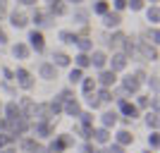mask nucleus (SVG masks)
Segmentation results:
<instances>
[{
	"label": "nucleus",
	"instance_id": "nucleus-1",
	"mask_svg": "<svg viewBox=\"0 0 160 153\" xmlns=\"http://www.w3.org/2000/svg\"><path fill=\"white\" fill-rule=\"evenodd\" d=\"M29 129H31V125H29V120H24V117L7 122V134H10L12 139H17V136H24Z\"/></svg>",
	"mask_w": 160,
	"mask_h": 153
},
{
	"label": "nucleus",
	"instance_id": "nucleus-2",
	"mask_svg": "<svg viewBox=\"0 0 160 153\" xmlns=\"http://www.w3.org/2000/svg\"><path fill=\"white\" fill-rule=\"evenodd\" d=\"M27 41H29V48H31L33 53H43V50H46V38H43L41 29H31Z\"/></svg>",
	"mask_w": 160,
	"mask_h": 153
},
{
	"label": "nucleus",
	"instance_id": "nucleus-3",
	"mask_svg": "<svg viewBox=\"0 0 160 153\" xmlns=\"http://www.w3.org/2000/svg\"><path fill=\"white\" fill-rule=\"evenodd\" d=\"M136 53L143 58V60H158V48L151 46L148 41H136Z\"/></svg>",
	"mask_w": 160,
	"mask_h": 153
},
{
	"label": "nucleus",
	"instance_id": "nucleus-4",
	"mask_svg": "<svg viewBox=\"0 0 160 153\" xmlns=\"http://www.w3.org/2000/svg\"><path fill=\"white\" fill-rule=\"evenodd\" d=\"M14 81H17L24 91H31V89H33V77L24 69V67H19V69L14 72Z\"/></svg>",
	"mask_w": 160,
	"mask_h": 153
},
{
	"label": "nucleus",
	"instance_id": "nucleus-5",
	"mask_svg": "<svg viewBox=\"0 0 160 153\" xmlns=\"http://www.w3.org/2000/svg\"><path fill=\"white\" fill-rule=\"evenodd\" d=\"M31 129H33V139H36V141H38V139H48V136L53 134L50 122H33Z\"/></svg>",
	"mask_w": 160,
	"mask_h": 153
},
{
	"label": "nucleus",
	"instance_id": "nucleus-6",
	"mask_svg": "<svg viewBox=\"0 0 160 153\" xmlns=\"http://www.w3.org/2000/svg\"><path fill=\"white\" fill-rule=\"evenodd\" d=\"M120 113L124 115V120H134V117H139V108L134 105V103H129V100H124V98H120Z\"/></svg>",
	"mask_w": 160,
	"mask_h": 153
},
{
	"label": "nucleus",
	"instance_id": "nucleus-7",
	"mask_svg": "<svg viewBox=\"0 0 160 153\" xmlns=\"http://www.w3.org/2000/svg\"><path fill=\"white\" fill-rule=\"evenodd\" d=\"M115 81H117V74H115V72H110V69H100L96 84H100V89H110Z\"/></svg>",
	"mask_w": 160,
	"mask_h": 153
},
{
	"label": "nucleus",
	"instance_id": "nucleus-8",
	"mask_svg": "<svg viewBox=\"0 0 160 153\" xmlns=\"http://www.w3.org/2000/svg\"><path fill=\"white\" fill-rule=\"evenodd\" d=\"M38 74H41V79L53 81V79H58V67H55L53 62H41L38 65Z\"/></svg>",
	"mask_w": 160,
	"mask_h": 153
},
{
	"label": "nucleus",
	"instance_id": "nucleus-9",
	"mask_svg": "<svg viewBox=\"0 0 160 153\" xmlns=\"http://www.w3.org/2000/svg\"><path fill=\"white\" fill-rule=\"evenodd\" d=\"M31 22L36 24V29H41V27H53V22H55V19H53L48 12H41V10H36V12L31 14Z\"/></svg>",
	"mask_w": 160,
	"mask_h": 153
},
{
	"label": "nucleus",
	"instance_id": "nucleus-10",
	"mask_svg": "<svg viewBox=\"0 0 160 153\" xmlns=\"http://www.w3.org/2000/svg\"><path fill=\"white\" fill-rule=\"evenodd\" d=\"M69 144H72L69 136H55V139L50 141V146H48V153H62Z\"/></svg>",
	"mask_w": 160,
	"mask_h": 153
},
{
	"label": "nucleus",
	"instance_id": "nucleus-11",
	"mask_svg": "<svg viewBox=\"0 0 160 153\" xmlns=\"http://www.w3.org/2000/svg\"><path fill=\"white\" fill-rule=\"evenodd\" d=\"M127 60H129L127 55H122V53H115L112 58L108 60V62H110V72H115V74H117V72H122V69L127 67Z\"/></svg>",
	"mask_w": 160,
	"mask_h": 153
},
{
	"label": "nucleus",
	"instance_id": "nucleus-12",
	"mask_svg": "<svg viewBox=\"0 0 160 153\" xmlns=\"http://www.w3.org/2000/svg\"><path fill=\"white\" fill-rule=\"evenodd\" d=\"M141 84L136 81V77L134 74H127V77H122V91L124 93H139Z\"/></svg>",
	"mask_w": 160,
	"mask_h": 153
},
{
	"label": "nucleus",
	"instance_id": "nucleus-13",
	"mask_svg": "<svg viewBox=\"0 0 160 153\" xmlns=\"http://www.w3.org/2000/svg\"><path fill=\"white\" fill-rule=\"evenodd\" d=\"M2 113H5V120L12 122V120H19L22 113H19V105H17V100H10L7 105H2Z\"/></svg>",
	"mask_w": 160,
	"mask_h": 153
},
{
	"label": "nucleus",
	"instance_id": "nucleus-14",
	"mask_svg": "<svg viewBox=\"0 0 160 153\" xmlns=\"http://www.w3.org/2000/svg\"><path fill=\"white\" fill-rule=\"evenodd\" d=\"M103 24H105L108 29H117L122 24V17H120V12H112V10H108L105 14H103Z\"/></svg>",
	"mask_w": 160,
	"mask_h": 153
},
{
	"label": "nucleus",
	"instance_id": "nucleus-15",
	"mask_svg": "<svg viewBox=\"0 0 160 153\" xmlns=\"http://www.w3.org/2000/svg\"><path fill=\"white\" fill-rule=\"evenodd\" d=\"M88 60H91V65H93L96 69H105L108 55L103 53V50H91V55H88Z\"/></svg>",
	"mask_w": 160,
	"mask_h": 153
},
{
	"label": "nucleus",
	"instance_id": "nucleus-16",
	"mask_svg": "<svg viewBox=\"0 0 160 153\" xmlns=\"http://www.w3.org/2000/svg\"><path fill=\"white\" fill-rule=\"evenodd\" d=\"M27 14L24 12H19V10H12V12H10V24H12L14 29H24L27 27Z\"/></svg>",
	"mask_w": 160,
	"mask_h": 153
},
{
	"label": "nucleus",
	"instance_id": "nucleus-17",
	"mask_svg": "<svg viewBox=\"0 0 160 153\" xmlns=\"http://www.w3.org/2000/svg\"><path fill=\"white\" fill-rule=\"evenodd\" d=\"M62 113H67L69 117H79L81 115V105H79V100H67L65 105H62Z\"/></svg>",
	"mask_w": 160,
	"mask_h": 153
},
{
	"label": "nucleus",
	"instance_id": "nucleus-18",
	"mask_svg": "<svg viewBox=\"0 0 160 153\" xmlns=\"http://www.w3.org/2000/svg\"><path fill=\"white\" fill-rule=\"evenodd\" d=\"M117 120H120V115L115 113V110H108V113H103V115H100V125L105 127V129L115 127V125H117Z\"/></svg>",
	"mask_w": 160,
	"mask_h": 153
},
{
	"label": "nucleus",
	"instance_id": "nucleus-19",
	"mask_svg": "<svg viewBox=\"0 0 160 153\" xmlns=\"http://www.w3.org/2000/svg\"><path fill=\"white\" fill-rule=\"evenodd\" d=\"M12 55L17 58V60H27L29 58V46L27 43H14L12 46Z\"/></svg>",
	"mask_w": 160,
	"mask_h": 153
},
{
	"label": "nucleus",
	"instance_id": "nucleus-20",
	"mask_svg": "<svg viewBox=\"0 0 160 153\" xmlns=\"http://www.w3.org/2000/svg\"><path fill=\"white\" fill-rule=\"evenodd\" d=\"M33 117H38V122H50V110H48V105H43V103H36V115Z\"/></svg>",
	"mask_w": 160,
	"mask_h": 153
},
{
	"label": "nucleus",
	"instance_id": "nucleus-21",
	"mask_svg": "<svg viewBox=\"0 0 160 153\" xmlns=\"http://www.w3.org/2000/svg\"><path fill=\"white\" fill-rule=\"evenodd\" d=\"M60 41L62 43H69V46H77V41H79V33H74V31H67V29H62L60 33Z\"/></svg>",
	"mask_w": 160,
	"mask_h": 153
},
{
	"label": "nucleus",
	"instance_id": "nucleus-22",
	"mask_svg": "<svg viewBox=\"0 0 160 153\" xmlns=\"http://www.w3.org/2000/svg\"><path fill=\"white\" fill-rule=\"evenodd\" d=\"M91 139H96L98 144H108V141H110V129L98 127V129H93V136H91Z\"/></svg>",
	"mask_w": 160,
	"mask_h": 153
},
{
	"label": "nucleus",
	"instance_id": "nucleus-23",
	"mask_svg": "<svg viewBox=\"0 0 160 153\" xmlns=\"http://www.w3.org/2000/svg\"><path fill=\"white\" fill-rule=\"evenodd\" d=\"M69 62H72V58L69 55H65V53H53V65L55 67H69Z\"/></svg>",
	"mask_w": 160,
	"mask_h": 153
},
{
	"label": "nucleus",
	"instance_id": "nucleus-24",
	"mask_svg": "<svg viewBox=\"0 0 160 153\" xmlns=\"http://www.w3.org/2000/svg\"><path fill=\"white\" fill-rule=\"evenodd\" d=\"M132 141H134V136L127 132V129H120L117 136H115V144H117V146H127V144H132Z\"/></svg>",
	"mask_w": 160,
	"mask_h": 153
},
{
	"label": "nucleus",
	"instance_id": "nucleus-25",
	"mask_svg": "<svg viewBox=\"0 0 160 153\" xmlns=\"http://www.w3.org/2000/svg\"><path fill=\"white\" fill-rule=\"evenodd\" d=\"M77 46H79V53H91L93 50V41L91 38H86V36H79V41H77Z\"/></svg>",
	"mask_w": 160,
	"mask_h": 153
},
{
	"label": "nucleus",
	"instance_id": "nucleus-26",
	"mask_svg": "<svg viewBox=\"0 0 160 153\" xmlns=\"http://www.w3.org/2000/svg\"><path fill=\"white\" fill-rule=\"evenodd\" d=\"M81 91H84V96H91V93L96 91V79L84 77V79H81Z\"/></svg>",
	"mask_w": 160,
	"mask_h": 153
},
{
	"label": "nucleus",
	"instance_id": "nucleus-27",
	"mask_svg": "<svg viewBox=\"0 0 160 153\" xmlns=\"http://www.w3.org/2000/svg\"><path fill=\"white\" fill-rule=\"evenodd\" d=\"M108 10H110V3H105V0H96L93 7H91V12H93V14H100V17H103Z\"/></svg>",
	"mask_w": 160,
	"mask_h": 153
},
{
	"label": "nucleus",
	"instance_id": "nucleus-28",
	"mask_svg": "<svg viewBox=\"0 0 160 153\" xmlns=\"http://www.w3.org/2000/svg\"><path fill=\"white\" fill-rule=\"evenodd\" d=\"M146 17H148V22L155 27V24L160 22V10H158V5H151V7H148V10H146Z\"/></svg>",
	"mask_w": 160,
	"mask_h": 153
},
{
	"label": "nucleus",
	"instance_id": "nucleus-29",
	"mask_svg": "<svg viewBox=\"0 0 160 153\" xmlns=\"http://www.w3.org/2000/svg\"><path fill=\"white\" fill-rule=\"evenodd\" d=\"M124 38H127V36H124L122 31H115L112 36L108 38V46H110V48H120V46H122V41H124Z\"/></svg>",
	"mask_w": 160,
	"mask_h": 153
},
{
	"label": "nucleus",
	"instance_id": "nucleus-30",
	"mask_svg": "<svg viewBox=\"0 0 160 153\" xmlns=\"http://www.w3.org/2000/svg\"><path fill=\"white\" fill-rule=\"evenodd\" d=\"M122 48H124V50H122V55H136V43H134L132 38H124L122 41Z\"/></svg>",
	"mask_w": 160,
	"mask_h": 153
},
{
	"label": "nucleus",
	"instance_id": "nucleus-31",
	"mask_svg": "<svg viewBox=\"0 0 160 153\" xmlns=\"http://www.w3.org/2000/svg\"><path fill=\"white\" fill-rule=\"evenodd\" d=\"M67 79H69V84H79V81L84 79V69H79V67H72Z\"/></svg>",
	"mask_w": 160,
	"mask_h": 153
},
{
	"label": "nucleus",
	"instance_id": "nucleus-32",
	"mask_svg": "<svg viewBox=\"0 0 160 153\" xmlns=\"http://www.w3.org/2000/svg\"><path fill=\"white\" fill-rule=\"evenodd\" d=\"M91 65V60H88L86 53H79L77 58H74V67H79V69H86V67Z\"/></svg>",
	"mask_w": 160,
	"mask_h": 153
},
{
	"label": "nucleus",
	"instance_id": "nucleus-33",
	"mask_svg": "<svg viewBox=\"0 0 160 153\" xmlns=\"http://www.w3.org/2000/svg\"><path fill=\"white\" fill-rule=\"evenodd\" d=\"M38 146H41V144L33 139V136H31V139H24V141H22V151H27V153H33Z\"/></svg>",
	"mask_w": 160,
	"mask_h": 153
},
{
	"label": "nucleus",
	"instance_id": "nucleus-34",
	"mask_svg": "<svg viewBox=\"0 0 160 153\" xmlns=\"http://www.w3.org/2000/svg\"><path fill=\"white\" fill-rule=\"evenodd\" d=\"M62 105H65V103H62V100H58V98H53L50 100V103H48V110H50V115H60L62 113Z\"/></svg>",
	"mask_w": 160,
	"mask_h": 153
},
{
	"label": "nucleus",
	"instance_id": "nucleus-35",
	"mask_svg": "<svg viewBox=\"0 0 160 153\" xmlns=\"http://www.w3.org/2000/svg\"><path fill=\"white\" fill-rule=\"evenodd\" d=\"M72 17H74V22H79V24H86V19H88V10H81V7H77Z\"/></svg>",
	"mask_w": 160,
	"mask_h": 153
},
{
	"label": "nucleus",
	"instance_id": "nucleus-36",
	"mask_svg": "<svg viewBox=\"0 0 160 153\" xmlns=\"http://www.w3.org/2000/svg\"><path fill=\"white\" fill-rule=\"evenodd\" d=\"M93 96L100 100V103H108V100H112V91H110V89H98V93H93Z\"/></svg>",
	"mask_w": 160,
	"mask_h": 153
},
{
	"label": "nucleus",
	"instance_id": "nucleus-37",
	"mask_svg": "<svg viewBox=\"0 0 160 153\" xmlns=\"http://www.w3.org/2000/svg\"><path fill=\"white\" fill-rule=\"evenodd\" d=\"M146 125H148V129H153V132H155V129H158V115H155V113H148L146 115Z\"/></svg>",
	"mask_w": 160,
	"mask_h": 153
},
{
	"label": "nucleus",
	"instance_id": "nucleus-38",
	"mask_svg": "<svg viewBox=\"0 0 160 153\" xmlns=\"http://www.w3.org/2000/svg\"><path fill=\"white\" fill-rule=\"evenodd\" d=\"M148 146H151V151H158V146H160L158 132H151V136H148Z\"/></svg>",
	"mask_w": 160,
	"mask_h": 153
},
{
	"label": "nucleus",
	"instance_id": "nucleus-39",
	"mask_svg": "<svg viewBox=\"0 0 160 153\" xmlns=\"http://www.w3.org/2000/svg\"><path fill=\"white\" fill-rule=\"evenodd\" d=\"M79 120H81V127H93V115L91 113H81Z\"/></svg>",
	"mask_w": 160,
	"mask_h": 153
},
{
	"label": "nucleus",
	"instance_id": "nucleus-40",
	"mask_svg": "<svg viewBox=\"0 0 160 153\" xmlns=\"http://www.w3.org/2000/svg\"><path fill=\"white\" fill-rule=\"evenodd\" d=\"M127 7L132 12H139V10H143V0H127Z\"/></svg>",
	"mask_w": 160,
	"mask_h": 153
},
{
	"label": "nucleus",
	"instance_id": "nucleus-41",
	"mask_svg": "<svg viewBox=\"0 0 160 153\" xmlns=\"http://www.w3.org/2000/svg\"><path fill=\"white\" fill-rule=\"evenodd\" d=\"M148 38H151V43H153V46H158V43H160V31H158V29H148Z\"/></svg>",
	"mask_w": 160,
	"mask_h": 153
},
{
	"label": "nucleus",
	"instance_id": "nucleus-42",
	"mask_svg": "<svg viewBox=\"0 0 160 153\" xmlns=\"http://www.w3.org/2000/svg\"><path fill=\"white\" fill-rule=\"evenodd\" d=\"M55 98H58V100H62V103H67V100H72V98H74V93L69 91V89H65V91H60L58 96H55Z\"/></svg>",
	"mask_w": 160,
	"mask_h": 153
},
{
	"label": "nucleus",
	"instance_id": "nucleus-43",
	"mask_svg": "<svg viewBox=\"0 0 160 153\" xmlns=\"http://www.w3.org/2000/svg\"><path fill=\"white\" fill-rule=\"evenodd\" d=\"M12 141H14V139L10 136V134H2V132H0V151H2V148H7Z\"/></svg>",
	"mask_w": 160,
	"mask_h": 153
},
{
	"label": "nucleus",
	"instance_id": "nucleus-44",
	"mask_svg": "<svg viewBox=\"0 0 160 153\" xmlns=\"http://www.w3.org/2000/svg\"><path fill=\"white\" fill-rule=\"evenodd\" d=\"M86 103H88V108H91V110H96V108H100V100L96 98L93 93H91V96H86Z\"/></svg>",
	"mask_w": 160,
	"mask_h": 153
},
{
	"label": "nucleus",
	"instance_id": "nucleus-45",
	"mask_svg": "<svg viewBox=\"0 0 160 153\" xmlns=\"http://www.w3.org/2000/svg\"><path fill=\"white\" fill-rule=\"evenodd\" d=\"M127 7V0H112V12H122Z\"/></svg>",
	"mask_w": 160,
	"mask_h": 153
},
{
	"label": "nucleus",
	"instance_id": "nucleus-46",
	"mask_svg": "<svg viewBox=\"0 0 160 153\" xmlns=\"http://www.w3.org/2000/svg\"><path fill=\"white\" fill-rule=\"evenodd\" d=\"M148 100H151L148 96H136V103H134V105H136V108H146Z\"/></svg>",
	"mask_w": 160,
	"mask_h": 153
},
{
	"label": "nucleus",
	"instance_id": "nucleus-47",
	"mask_svg": "<svg viewBox=\"0 0 160 153\" xmlns=\"http://www.w3.org/2000/svg\"><path fill=\"white\" fill-rule=\"evenodd\" d=\"M148 86H151V89H153V93H155V96H158V77H148Z\"/></svg>",
	"mask_w": 160,
	"mask_h": 153
},
{
	"label": "nucleus",
	"instance_id": "nucleus-48",
	"mask_svg": "<svg viewBox=\"0 0 160 153\" xmlns=\"http://www.w3.org/2000/svg\"><path fill=\"white\" fill-rule=\"evenodd\" d=\"M2 77H5V81H12L14 79V72H12V69H7V67H2Z\"/></svg>",
	"mask_w": 160,
	"mask_h": 153
},
{
	"label": "nucleus",
	"instance_id": "nucleus-49",
	"mask_svg": "<svg viewBox=\"0 0 160 153\" xmlns=\"http://www.w3.org/2000/svg\"><path fill=\"white\" fill-rule=\"evenodd\" d=\"M134 77H136V81H139V84L148 79V77H146V72H141V69H136V72H134Z\"/></svg>",
	"mask_w": 160,
	"mask_h": 153
},
{
	"label": "nucleus",
	"instance_id": "nucleus-50",
	"mask_svg": "<svg viewBox=\"0 0 160 153\" xmlns=\"http://www.w3.org/2000/svg\"><path fill=\"white\" fill-rule=\"evenodd\" d=\"M108 151H110V153H124V148L117 146V144H112V146H108Z\"/></svg>",
	"mask_w": 160,
	"mask_h": 153
},
{
	"label": "nucleus",
	"instance_id": "nucleus-51",
	"mask_svg": "<svg viewBox=\"0 0 160 153\" xmlns=\"http://www.w3.org/2000/svg\"><path fill=\"white\" fill-rule=\"evenodd\" d=\"M151 103V110H153L155 115H158V108H160V103H158V98H153V100H148Z\"/></svg>",
	"mask_w": 160,
	"mask_h": 153
},
{
	"label": "nucleus",
	"instance_id": "nucleus-52",
	"mask_svg": "<svg viewBox=\"0 0 160 153\" xmlns=\"http://www.w3.org/2000/svg\"><path fill=\"white\" fill-rule=\"evenodd\" d=\"M0 132L7 134V120H5V117H0Z\"/></svg>",
	"mask_w": 160,
	"mask_h": 153
},
{
	"label": "nucleus",
	"instance_id": "nucleus-53",
	"mask_svg": "<svg viewBox=\"0 0 160 153\" xmlns=\"http://www.w3.org/2000/svg\"><path fill=\"white\" fill-rule=\"evenodd\" d=\"M5 10H7V0H0V17L5 14Z\"/></svg>",
	"mask_w": 160,
	"mask_h": 153
},
{
	"label": "nucleus",
	"instance_id": "nucleus-54",
	"mask_svg": "<svg viewBox=\"0 0 160 153\" xmlns=\"http://www.w3.org/2000/svg\"><path fill=\"white\" fill-rule=\"evenodd\" d=\"M17 3H19V5H27V7L29 5H36V0H17Z\"/></svg>",
	"mask_w": 160,
	"mask_h": 153
},
{
	"label": "nucleus",
	"instance_id": "nucleus-55",
	"mask_svg": "<svg viewBox=\"0 0 160 153\" xmlns=\"http://www.w3.org/2000/svg\"><path fill=\"white\" fill-rule=\"evenodd\" d=\"M62 3H72V5H74V7H79V5H81V3H84V0H62Z\"/></svg>",
	"mask_w": 160,
	"mask_h": 153
},
{
	"label": "nucleus",
	"instance_id": "nucleus-56",
	"mask_svg": "<svg viewBox=\"0 0 160 153\" xmlns=\"http://www.w3.org/2000/svg\"><path fill=\"white\" fill-rule=\"evenodd\" d=\"M33 153H48V148H46V146H38V148H36Z\"/></svg>",
	"mask_w": 160,
	"mask_h": 153
},
{
	"label": "nucleus",
	"instance_id": "nucleus-57",
	"mask_svg": "<svg viewBox=\"0 0 160 153\" xmlns=\"http://www.w3.org/2000/svg\"><path fill=\"white\" fill-rule=\"evenodd\" d=\"M0 153H17V151H14V148H2Z\"/></svg>",
	"mask_w": 160,
	"mask_h": 153
},
{
	"label": "nucleus",
	"instance_id": "nucleus-58",
	"mask_svg": "<svg viewBox=\"0 0 160 153\" xmlns=\"http://www.w3.org/2000/svg\"><path fill=\"white\" fill-rule=\"evenodd\" d=\"M48 5H55V3H62V0H46Z\"/></svg>",
	"mask_w": 160,
	"mask_h": 153
},
{
	"label": "nucleus",
	"instance_id": "nucleus-59",
	"mask_svg": "<svg viewBox=\"0 0 160 153\" xmlns=\"http://www.w3.org/2000/svg\"><path fill=\"white\" fill-rule=\"evenodd\" d=\"M96 153H110V151H108V148H103V151H96Z\"/></svg>",
	"mask_w": 160,
	"mask_h": 153
},
{
	"label": "nucleus",
	"instance_id": "nucleus-60",
	"mask_svg": "<svg viewBox=\"0 0 160 153\" xmlns=\"http://www.w3.org/2000/svg\"><path fill=\"white\" fill-rule=\"evenodd\" d=\"M151 5H158V0H151Z\"/></svg>",
	"mask_w": 160,
	"mask_h": 153
},
{
	"label": "nucleus",
	"instance_id": "nucleus-61",
	"mask_svg": "<svg viewBox=\"0 0 160 153\" xmlns=\"http://www.w3.org/2000/svg\"><path fill=\"white\" fill-rule=\"evenodd\" d=\"M0 113H2V103H0Z\"/></svg>",
	"mask_w": 160,
	"mask_h": 153
},
{
	"label": "nucleus",
	"instance_id": "nucleus-62",
	"mask_svg": "<svg viewBox=\"0 0 160 153\" xmlns=\"http://www.w3.org/2000/svg\"><path fill=\"white\" fill-rule=\"evenodd\" d=\"M146 153H153V151H146Z\"/></svg>",
	"mask_w": 160,
	"mask_h": 153
}]
</instances>
